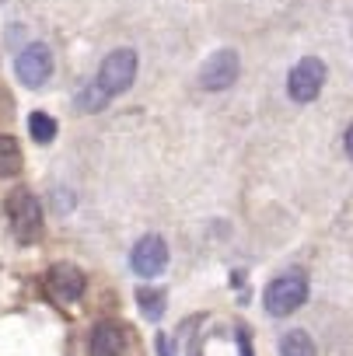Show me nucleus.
Wrapping results in <instances>:
<instances>
[{"label": "nucleus", "mask_w": 353, "mask_h": 356, "mask_svg": "<svg viewBox=\"0 0 353 356\" xmlns=\"http://www.w3.org/2000/svg\"><path fill=\"white\" fill-rule=\"evenodd\" d=\"M280 356H318V349H315V339L304 328H290L280 339Z\"/></svg>", "instance_id": "9d476101"}, {"label": "nucleus", "mask_w": 353, "mask_h": 356, "mask_svg": "<svg viewBox=\"0 0 353 356\" xmlns=\"http://www.w3.org/2000/svg\"><path fill=\"white\" fill-rule=\"evenodd\" d=\"M238 70H242V60L235 49H217L203 67H200V88L203 91H228L235 81H238Z\"/></svg>", "instance_id": "423d86ee"}, {"label": "nucleus", "mask_w": 353, "mask_h": 356, "mask_svg": "<svg viewBox=\"0 0 353 356\" xmlns=\"http://www.w3.org/2000/svg\"><path fill=\"white\" fill-rule=\"evenodd\" d=\"M245 356H249V349H245Z\"/></svg>", "instance_id": "dca6fc26"}, {"label": "nucleus", "mask_w": 353, "mask_h": 356, "mask_svg": "<svg viewBox=\"0 0 353 356\" xmlns=\"http://www.w3.org/2000/svg\"><path fill=\"white\" fill-rule=\"evenodd\" d=\"M164 290H154V286H140L136 290V304L143 307V314L150 318V321H157L161 318V311H164Z\"/></svg>", "instance_id": "ddd939ff"}, {"label": "nucleus", "mask_w": 353, "mask_h": 356, "mask_svg": "<svg viewBox=\"0 0 353 356\" xmlns=\"http://www.w3.org/2000/svg\"><path fill=\"white\" fill-rule=\"evenodd\" d=\"M133 77H136V53L133 49H112L98 67V91L105 98H116V95L130 91Z\"/></svg>", "instance_id": "f03ea898"}, {"label": "nucleus", "mask_w": 353, "mask_h": 356, "mask_svg": "<svg viewBox=\"0 0 353 356\" xmlns=\"http://www.w3.org/2000/svg\"><path fill=\"white\" fill-rule=\"evenodd\" d=\"M130 266H133V273H136V276H143V280L161 276V273H164V266H168V245H164L157 234L140 238V241L133 245Z\"/></svg>", "instance_id": "0eeeda50"}, {"label": "nucleus", "mask_w": 353, "mask_h": 356, "mask_svg": "<svg viewBox=\"0 0 353 356\" xmlns=\"http://www.w3.org/2000/svg\"><path fill=\"white\" fill-rule=\"evenodd\" d=\"M157 353H161V356H175V349H171L168 339H157Z\"/></svg>", "instance_id": "2eb2a0df"}, {"label": "nucleus", "mask_w": 353, "mask_h": 356, "mask_svg": "<svg viewBox=\"0 0 353 356\" xmlns=\"http://www.w3.org/2000/svg\"><path fill=\"white\" fill-rule=\"evenodd\" d=\"M322 88H325V63L318 56H304V60H297L290 67V74H287V95L297 105L315 102L322 95Z\"/></svg>", "instance_id": "20e7f679"}, {"label": "nucleus", "mask_w": 353, "mask_h": 356, "mask_svg": "<svg viewBox=\"0 0 353 356\" xmlns=\"http://www.w3.org/2000/svg\"><path fill=\"white\" fill-rule=\"evenodd\" d=\"M343 147H346V157L353 161V126L346 129V136H343Z\"/></svg>", "instance_id": "4468645a"}, {"label": "nucleus", "mask_w": 353, "mask_h": 356, "mask_svg": "<svg viewBox=\"0 0 353 356\" xmlns=\"http://www.w3.org/2000/svg\"><path fill=\"white\" fill-rule=\"evenodd\" d=\"M15 70H18V81H22L25 88H32V91L42 88V84L53 77V53H49V46H46V42L25 46V49L18 53Z\"/></svg>", "instance_id": "39448f33"}, {"label": "nucleus", "mask_w": 353, "mask_h": 356, "mask_svg": "<svg viewBox=\"0 0 353 356\" xmlns=\"http://www.w3.org/2000/svg\"><path fill=\"white\" fill-rule=\"evenodd\" d=\"M29 133H32L36 143H49V140H56V119L49 112H32L29 115Z\"/></svg>", "instance_id": "f8f14e48"}, {"label": "nucleus", "mask_w": 353, "mask_h": 356, "mask_svg": "<svg viewBox=\"0 0 353 356\" xmlns=\"http://www.w3.org/2000/svg\"><path fill=\"white\" fill-rule=\"evenodd\" d=\"M22 171V147L15 136L0 133V178H11Z\"/></svg>", "instance_id": "9b49d317"}, {"label": "nucleus", "mask_w": 353, "mask_h": 356, "mask_svg": "<svg viewBox=\"0 0 353 356\" xmlns=\"http://www.w3.org/2000/svg\"><path fill=\"white\" fill-rule=\"evenodd\" d=\"M304 300H308V276L297 273V269L280 273V276L266 286V293H262V304H266V311H269L273 318L294 314Z\"/></svg>", "instance_id": "f257e3e1"}, {"label": "nucleus", "mask_w": 353, "mask_h": 356, "mask_svg": "<svg viewBox=\"0 0 353 356\" xmlns=\"http://www.w3.org/2000/svg\"><path fill=\"white\" fill-rule=\"evenodd\" d=\"M8 220H11V231L18 241H36L42 234V207L39 200L29 193V189H18L8 196Z\"/></svg>", "instance_id": "7ed1b4c3"}, {"label": "nucleus", "mask_w": 353, "mask_h": 356, "mask_svg": "<svg viewBox=\"0 0 353 356\" xmlns=\"http://www.w3.org/2000/svg\"><path fill=\"white\" fill-rule=\"evenodd\" d=\"M49 290H53L56 300L74 304V300H81V293H84V273H81L77 266H70V262H56V266L49 269Z\"/></svg>", "instance_id": "6e6552de"}, {"label": "nucleus", "mask_w": 353, "mask_h": 356, "mask_svg": "<svg viewBox=\"0 0 353 356\" xmlns=\"http://www.w3.org/2000/svg\"><path fill=\"white\" fill-rule=\"evenodd\" d=\"M88 353H91V356H123V353H126V332H123V325H116V321H98V325L91 328Z\"/></svg>", "instance_id": "1a4fd4ad"}]
</instances>
